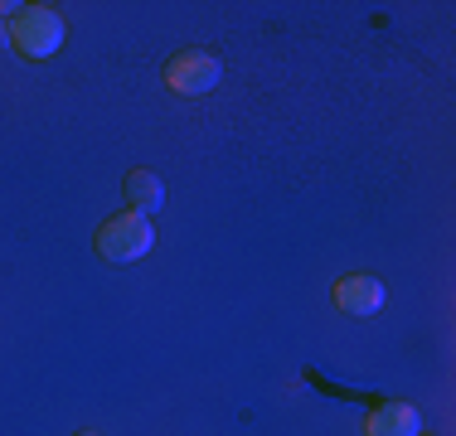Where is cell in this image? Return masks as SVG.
Returning <instances> with one entry per match:
<instances>
[{"label": "cell", "instance_id": "cell-7", "mask_svg": "<svg viewBox=\"0 0 456 436\" xmlns=\"http://www.w3.org/2000/svg\"><path fill=\"white\" fill-rule=\"evenodd\" d=\"M25 5H15V0H0V15H20Z\"/></svg>", "mask_w": 456, "mask_h": 436}, {"label": "cell", "instance_id": "cell-6", "mask_svg": "<svg viewBox=\"0 0 456 436\" xmlns=\"http://www.w3.org/2000/svg\"><path fill=\"white\" fill-rule=\"evenodd\" d=\"M122 194H126V204H132V214H160L166 209V184L156 180V170H132L126 174V184H122Z\"/></svg>", "mask_w": 456, "mask_h": 436}, {"label": "cell", "instance_id": "cell-9", "mask_svg": "<svg viewBox=\"0 0 456 436\" xmlns=\"http://www.w3.org/2000/svg\"><path fill=\"white\" fill-rule=\"evenodd\" d=\"M78 436H97V432H78Z\"/></svg>", "mask_w": 456, "mask_h": 436}, {"label": "cell", "instance_id": "cell-8", "mask_svg": "<svg viewBox=\"0 0 456 436\" xmlns=\"http://www.w3.org/2000/svg\"><path fill=\"white\" fill-rule=\"evenodd\" d=\"M0 39H10V29H5V25H0Z\"/></svg>", "mask_w": 456, "mask_h": 436}, {"label": "cell", "instance_id": "cell-1", "mask_svg": "<svg viewBox=\"0 0 456 436\" xmlns=\"http://www.w3.org/2000/svg\"><path fill=\"white\" fill-rule=\"evenodd\" d=\"M151 247H156V223L146 214L122 209L97 228V257H107V262H141Z\"/></svg>", "mask_w": 456, "mask_h": 436}, {"label": "cell", "instance_id": "cell-4", "mask_svg": "<svg viewBox=\"0 0 456 436\" xmlns=\"http://www.w3.org/2000/svg\"><path fill=\"white\" fill-rule=\"evenodd\" d=\"M335 305L345 315H374L384 305V281L369 277V271H350V277L335 281Z\"/></svg>", "mask_w": 456, "mask_h": 436}, {"label": "cell", "instance_id": "cell-5", "mask_svg": "<svg viewBox=\"0 0 456 436\" xmlns=\"http://www.w3.org/2000/svg\"><path fill=\"white\" fill-rule=\"evenodd\" d=\"M422 432V417L412 402H384L364 417V436H418Z\"/></svg>", "mask_w": 456, "mask_h": 436}, {"label": "cell", "instance_id": "cell-10", "mask_svg": "<svg viewBox=\"0 0 456 436\" xmlns=\"http://www.w3.org/2000/svg\"><path fill=\"white\" fill-rule=\"evenodd\" d=\"M418 436H422V432H418Z\"/></svg>", "mask_w": 456, "mask_h": 436}, {"label": "cell", "instance_id": "cell-3", "mask_svg": "<svg viewBox=\"0 0 456 436\" xmlns=\"http://www.w3.org/2000/svg\"><path fill=\"white\" fill-rule=\"evenodd\" d=\"M219 78H224V63L214 59V53H204V49H184V53H175V59L166 63V87L180 93V97L214 93Z\"/></svg>", "mask_w": 456, "mask_h": 436}, {"label": "cell", "instance_id": "cell-2", "mask_svg": "<svg viewBox=\"0 0 456 436\" xmlns=\"http://www.w3.org/2000/svg\"><path fill=\"white\" fill-rule=\"evenodd\" d=\"M10 44H15L25 59H53L63 49V20L49 5H25L10 25Z\"/></svg>", "mask_w": 456, "mask_h": 436}]
</instances>
